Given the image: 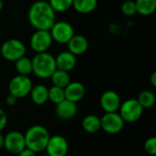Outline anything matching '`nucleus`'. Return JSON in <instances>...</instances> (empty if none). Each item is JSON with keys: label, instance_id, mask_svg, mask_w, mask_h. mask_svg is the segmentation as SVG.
<instances>
[{"label": "nucleus", "instance_id": "obj_1", "mask_svg": "<svg viewBox=\"0 0 156 156\" xmlns=\"http://www.w3.org/2000/svg\"><path fill=\"white\" fill-rule=\"evenodd\" d=\"M27 18L36 30H49L56 22V12L48 2L37 0L30 5Z\"/></svg>", "mask_w": 156, "mask_h": 156}, {"label": "nucleus", "instance_id": "obj_2", "mask_svg": "<svg viewBox=\"0 0 156 156\" xmlns=\"http://www.w3.org/2000/svg\"><path fill=\"white\" fill-rule=\"evenodd\" d=\"M24 137L26 147L37 154L45 151L50 134L46 127L37 124L29 127Z\"/></svg>", "mask_w": 156, "mask_h": 156}, {"label": "nucleus", "instance_id": "obj_3", "mask_svg": "<svg viewBox=\"0 0 156 156\" xmlns=\"http://www.w3.org/2000/svg\"><path fill=\"white\" fill-rule=\"evenodd\" d=\"M32 60V73L39 79H49L57 69L55 57L48 52L36 53Z\"/></svg>", "mask_w": 156, "mask_h": 156}, {"label": "nucleus", "instance_id": "obj_4", "mask_svg": "<svg viewBox=\"0 0 156 156\" xmlns=\"http://www.w3.org/2000/svg\"><path fill=\"white\" fill-rule=\"evenodd\" d=\"M0 52L5 60L16 62L25 56L27 48L21 40L17 38H9L2 44Z\"/></svg>", "mask_w": 156, "mask_h": 156}, {"label": "nucleus", "instance_id": "obj_5", "mask_svg": "<svg viewBox=\"0 0 156 156\" xmlns=\"http://www.w3.org/2000/svg\"><path fill=\"white\" fill-rule=\"evenodd\" d=\"M144 108L139 103L137 99H128L121 103L119 114L124 122L133 123L140 120L144 113Z\"/></svg>", "mask_w": 156, "mask_h": 156}, {"label": "nucleus", "instance_id": "obj_6", "mask_svg": "<svg viewBox=\"0 0 156 156\" xmlns=\"http://www.w3.org/2000/svg\"><path fill=\"white\" fill-rule=\"evenodd\" d=\"M32 80L28 76L16 75L11 79L8 84L9 94L14 95L17 99H22L29 95L32 89Z\"/></svg>", "mask_w": 156, "mask_h": 156}, {"label": "nucleus", "instance_id": "obj_7", "mask_svg": "<svg viewBox=\"0 0 156 156\" xmlns=\"http://www.w3.org/2000/svg\"><path fill=\"white\" fill-rule=\"evenodd\" d=\"M49 32L52 39L59 44H67L75 35L73 27L67 21H56Z\"/></svg>", "mask_w": 156, "mask_h": 156}, {"label": "nucleus", "instance_id": "obj_8", "mask_svg": "<svg viewBox=\"0 0 156 156\" xmlns=\"http://www.w3.org/2000/svg\"><path fill=\"white\" fill-rule=\"evenodd\" d=\"M124 123V121L118 112H105L101 118V130H103L109 134H116L123 129Z\"/></svg>", "mask_w": 156, "mask_h": 156}, {"label": "nucleus", "instance_id": "obj_9", "mask_svg": "<svg viewBox=\"0 0 156 156\" xmlns=\"http://www.w3.org/2000/svg\"><path fill=\"white\" fill-rule=\"evenodd\" d=\"M49 30H36L30 37V47L36 53L47 52L52 44Z\"/></svg>", "mask_w": 156, "mask_h": 156}, {"label": "nucleus", "instance_id": "obj_10", "mask_svg": "<svg viewBox=\"0 0 156 156\" xmlns=\"http://www.w3.org/2000/svg\"><path fill=\"white\" fill-rule=\"evenodd\" d=\"M4 148L12 154H18L26 148L24 134L17 131H12L4 135Z\"/></svg>", "mask_w": 156, "mask_h": 156}, {"label": "nucleus", "instance_id": "obj_11", "mask_svg": "<svg viewBox=\"0 0 156 156\" xmlns=\"http://www.w3.org/2000/svg\"><path fill=\"white\" fill-rule=\"evenodd\" d=\"M45 151L48 156H64L69 152V144L61 135L50 136Z\"/></svg>", "mask_w": 156, "mask_h": 156}, {"label": "nucleus", "instance_id": "obj_12", "mask_svg": "<svg viewBox=\"0 0 156 156\" xmlns=\"http://www.w3.org/2000/svg\"><path fill=\"white\" fill-rule=\"evenodd\" d=\"M101 107L105 112H116L119 111L122 101L120 95L113 90H107L102 93L100 100Z\"/></svg>", "mask_w": 156, "mask_h": 156}, {"label": "nucleus", "instance_id": "obj_13", "mask_svg": "<svg viewBox=\"0 0 156 156\" xmlns=\"http://www.w3.org/2000/svg\"><path fill=\"white\" fill-rule=\"evenodd\" d=\"M55 111H56L57 116L59 119L68 121L76 116L78 112V106H77V103L65 99L59 103L56 104Z\"/></svg>", "mask_w": 156, "mask_h": 156}, {"label": "nucleus", "instance_id": "obj_14", "mask_svg": "<svg viewBox=\"0 0 156 156\" xmlns=\"http://www.w3.org/2000/svg\"><path fill=\"white\" fill-rule=\"evenodd\" d=\"M65 99L72 102L80 101L85 96V87L81 82L79 81H70L65 88Z\"/></svg>", "mask_w": 156, "mask_h": 156}, {"label": "nucleus", "instance_id": "obj_15", "mask_svg": "<svg viewBox=\"0 0 156 156\" xmlns=\"http://www.w3.org/2000/svg\"><path fill=\"white\" fill-rule=\"evenodd\" d=\"M56 67L58 69L69 72L72 70L77 64V58L69 50L60 52L57 57H55Z\"/></svg>", "mask_w": 156, "mask_h": 156}, {"label": "nucleus", "instance_id": "obj_16", "mask_svg": "<svg viewBox=\"0 0 156 156\" xmlns=\"http://www.w3.org/2000/svg\"><path fill=\"white\" fill-rule=\"evenodd\" d=\"M67 44L68 50L76 57L84 54L89 48L88 39L82 35H74Z\"/></svg>", "mask_w": 156, "mask_h": 156}, {"label": "nucleus", "instance_id": "obj_17", "mask_svg": "<svg viewBox=\"0 0 156 156\" xmlns=\"http://www.w3.org/2000/svg\"><path fill=\"white\" fill-rule=\"evenodd\" d=\"M29 95L36 105H43L48 101V88L43 84H37L32 87Z\"/></svg>", "mask_w": 156, "mask_h": 156}, {"label": "nucleus", "instance_id": "obj_18", "mask_svg": "<svg viewBox=\"0 0 156 156\" xmlns=\"http://www.w3.org/2000/svg\"><path fill=\"white\" fill-rule=\"evenodd\" d=\"M82 128L89 133H95L101 130V118L94 114H89L82 120Z\"/></svg>", "mask_w": 156, "mask_h": 156}, {"label": "nucleus", "instance_id": "obj_19", "mask_svg": "<svg viewBox=\"0 0 156 156\" xmlns=\"http://www.w3.org/2000/svg\"><path fill=\"white\" fill-rule=\"evenodd\" d=\"M98 0H73L72 7L80 14H89L96 9Z\"/></svg>", "mask_w": 156, "mask_h": 156}, {"label": "nucleus", "instance_id": "obj_20", "mask_svg": "<svg viewBox=\"0 0 156 156\" xmlns=\"http://www.w3.org/2000/svg\"><path fill=\"white\" fill-rule=\"evenodd\" d=\"M137 13L148 16L154 13L156 10V0H135Z\"/></svg>", "mask_w": 156, "mask_h": 156}, {"label": "nucleus", "instance_id": "obj_21", "mask_svg": "<svg viewBox=\"0 0 156 156\" xmlns=\"http://www.w3.org/2000/svg\"><path fill=\"white\" fill-rule=\"evenodd\" d=\"M49 79H51V81L54 86L63 88V89L71 81L69 72L60 70L58 69L53 72V74L51 75V77Z\"/></svg>", "mask_w": 156, "mask_h": 156}, {"label": "nucleus", "instance_id": "obj_22", "mask_svg": "<svg viewBox=\"0 0 156 156\" xmlns=\"http://www.w3.org/2000/svg\"><path fill=\"white\" fill-rule=\"evenodd\" d=\"M15 68L18 75L29 76L32 73V60L24 56L15 62Z\"/></svg>", "mask_w": 156, "mask_h": 156}, {"label": "nucleus", "instance_id": "obj_23", "mask_svg": "<svg viewBox=\"0 0 156 156\" xmlns=\"http://www.w3.org/2000/svg\"><path fill=\"white\" fill-rule=\"evenodd\" d=\"M137 101L142 105L144 109H151L154 106L156 101V98L154 93L151 90H143L140 92Z\"/></svg>", "mask_w": 156, "mask_h": 156}, {"label": "nucleus", "instance_id": "obj_24", "mask_svg": "<svg viewBox=\"0 0 156 156\" xmlns=\"http://www.w3.org/2000/svg\"><path fill=\"white\" fill-rule=\"evenodd\" d=\"M63 100H65V92L63 88L53 85L51 88L48 89V101H50L54 104H58Z\"/></svg>", "mask_w": 156, "mask_h": 156}, {"label": "nucleus", "instance_id": "obj_25", "mask_svg": "<svg viewBox=\"0 0 156 156\" xmlns=\"http://www.w3.org/2000/svg\"><path fill=\"white\" fill-rule=\"evenodd\" d=\"M48 3L55 12H65L72 6L73 0H49Z\"/></svg>", "mask_w": 156, "mask_h": 156}, {"label": "nucleus", "instance_id": "obj_26", "mask_svg": "<svg viewBox=\"0 0 156 156\" xmlns=\"http://www.w3.org/2000/svg\"><path fill=\"white\" fill-rule=\"evenodd\" d=\"M122 12L126 16H133L137 13L135 1L126 0L122 5Z\"/></svg>", "mask_w": 156, "mask_h": 156}, {"label": "nucleus", "instance_id": "obj_27", "mask_svg": "<svg viewBox=\"0 0 156 156\" xmlns=\"http://www.w3.org/2000/svg\"><path fill=\"white\" fill-rule=\"evenodd\" d=\"M144 151L149 155L156 154V138L154 136L148 138L144 143Z\"/></svg>", "mask_w": 156, "mask_h": 156}, {"label": "nucleus", "instance_id": "obj_28", "mask_svg": "<svg viewBox=\"0 0 156 156\" xmlns=\"http://www.w3.org/2000/svg\"><path fill=\"white\" fill-rule=\"evenodd\" d=\"M7 124V115L4 110L0 109V132H2Z\"/></svg>", "mask_w": 156, "mask_h": 156}, {"label": "nucleus", "instance_id": "obj_29", "mask_svg": "<svg viewBox=\"0 0 156 156\" xmlns=\"http://www.w3.org/2000/svg\"><path fill=\"white\" fill-rule=\"evenodd\" d=\"M17 100H18V99H17L16 97H15V96L12 95V94H9V95L5 98V103H6L7 106L12 107V106H15V105L16 104Z\"/></svg>", "mask_w": 156, "mask_h": 156}, {"label": "nucleus", "instance_id": "obj_30", "mask_svg": "<svg viewBox=\"0 0 156 156\" xmlns=\"http://www.w3.org/2000/svg\"><path fill=\"white\" fill-rule=\"evenodd\" d=\"M17 156H37L36 153H34L33 151L29 150L28 148H25L24 150H22L18 154H16Z\"/></svg>", "mask_w": 156, "mask_h": 156}, {"label": "nucleus", "instance_id": "obj_31", "mask_svg": "<svg viewBox=\"0 0 156 156\" xmlns=\"http://www.w3.org/2000/svg\"><path fill=\"white\" fill-rule=\"evenodd\" d=\"M151 83H152V85L154 86V87H155L156 86V72H154L153 74H152V76H151Z\"/></svg>", "mask_w": 156, "mask_h": 156}, {"label": "nucleus", "instance_id": "obj_32", "mask_svg": "<svg viewBox=\"0 0 156 156\" xmlns=\"http://www.w3.org/2000/svg\"><path fill=\"white\" fill-rule=\"evenodd\" d=\"M4 148V135L0 132V150Z\"/></svg>", "mask_w": 156, "mask_h": 156}, {"label": "nucleus", "instance_id": "obj_33", "mask_svg": "<svg viewBox=\"0 0 156 156\" xmlns=\"http://www.w3.org/2000/svg\"><path fill=\"white\" fill-rule=\"evenodd\" d=\"M3 7H4V3H3L2 0H0V13H1L2 10H3Z\"/></svg>", "mask_w": 156, "mask_h": 156}, {"label": "nucleus", "instance_id": "obj_34", "mask_svg": "<svg viewBox=\"0 0 156 156\" xmlns=\"http://www.w3.org/2000/svg\"><path fill=\"white\" fill-rule=\"evenodd\" d=\"M64 156H75V155H72V154H67L66 155H64Z\"/></svg>", "mask_w": 156, "mask_h": 156}, {"label": "nucleus", "instance_id": "obj_35", "mask_svg": "<svg viewBox=\"0 0 156 156\" xmlns=\"http://www.w3.org/2000/svg\"><path fill=\"white\" fill-rule=\"evenodd\" d=\"M40 156H48V154H44V155H40Z\"/></svg>", "mask_w": 156, "mask_h": 156}]
</instances>
